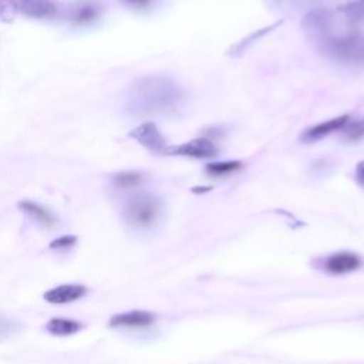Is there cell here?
I'll list each match as a JSON object with an SVG mask.
<instances>
[{
  "label": "cell",
  "instance_id": "obj_10",
  "mask_svg": "<svg viewBox=\"0 0 364 364\" xmlns=\"http://www.w3.org/2000/svg\"><path fill=\"white\" fill-rule=\"evenodd\" d=\"M18 209L21 212H24L26 215H28L31 219H34L38 225H41L43 228H47V229H53L55 225H57V219L54 216V213L43 206L41 203L38 202H34V200H28V199H24V200H20L17 203Z\"/></svg>",
  "mask_w": 364,
  "mask_h": 364
},
{
  "label": "cell",
  "instance_id": "obj_21",
  "mask_svg": "<svg viewBox=\"0 0 364 364\" xmlns=\"http://www.w3.org/2000/svg\"><path fill=\"white\" fill-rule=\"evenodd\" d=\"M75 243H77V236L75 235H64V236H60V237L54 239L50 243L48 247L53 249V250H68Z\"/></svg>",
  "mask_w": 364,
  "mask_h": 364
},
{
  "label": "cell",
  "instance_id": "obj_5",
  "mask_svg": "<svg viewBox=\"0 0 364 364\" xmlns=\"http://www.w3.org/2000/svg\"><path fill=\"white\" fill-rule=\"evenodd\" d=\"M128 135H129V138L135 139L139 145L149 149L151 152L165 154L168 149L166 139L164 138V135L161 134L158 127L151 121L142 122L141 125L134 128Z\"/></svg>",
  "mask_w": 364,
  "mask_h": 364
},
{
  "label": "cell",
  "instance_id": "obj_11",
  "mask_svg": "<svg viewBox=\"0 0 364 364\" xmlns=\"http://www.w3.org/2000/svg\"><path fill=\"white\" fill-rule=\"evenodd\" d=\"M18 11L31 18H51L57 7L51 0H16Z\"/></svg>",
  "mask_w": 364,
  "mask_h": 364
},
{
  "label": "cell",
  "instance_id": "obj_8",
  "mask_svg": "<svg viewBox=\"0 0 364 364\" xmlns=\"http://www.w3.org/2000/svg\"><path fill=\"white\" fill-rule=\"evenodd\" d=\"M155 321V316L145 310H131L115 314L109 318V326L115 328H139Z\"/></svg>",
  "mask_w": 364,
  "mask_h": 364
},
{
  "label": "cell",
  "instance_id": "obj_18",
  "mask_svg": "<svg viewBox=\"0 0 364 364\" xmlns=\"http://www.w3.org/2000/svg\"><path fill=\"white\" fill-rule=\"evenodd\" d=\"M112 179H114V182H115L118 186H121V188H132V186H136V185L141 182L142 176H141V173H138V172L124 171V172L115 173V175L112 176Z\"/></svg>",
  "mask_w": 364,
  "mask_h": 364
},
{
  "label": "cell",
  "instance_id": "obj_13",
  "mask_svg": "<svg viewBox=\"0 0 364 364\" xmlns=\"http://www.w3.org/2000/svg\"><path fill=\"white\" fill-rule=\"evenodd\" d=\"M348 115H341V117H336V118H331L326 122H320L314 127H311L310 129H307L303 135V139L304 141H317L334 131H338V129H343V127L348 122Z\"/></svg>",
  "mask_w": 364,
  "mask_h": 364
},
{
  "label": "cell",
  "instance_id": "obj_1",
  "mask_svg": "<svg viewBox=\"0 0 364 364\" xmlns=\"http://www.w3.org/2000/svg\"><path fill=\"white\" fill-rule=\"evenodd\" d=\"M183 98L181 87L164 75L136 80L127 94V109L135 115H164L179 108Z\"/></svg>",
  "mask_w": 364,
  "mask_h": 364
},
{
  "label": "cell",
  "instance_id": "obj_16",
  "mask_svg": "<svg viewBox=\"0 0 364 364\" xmlns=\"http://www.w3.org/2000/svg\"><path fill=\"white\" fill-rule=\"evenodd\" d=\"M21 323L13 317L0 313V341L11 338L21 330Z\"/></svg>",
  "mask_w": 364,
  "mask_h": 364
},
{
  "label": "cell",
  "instance_id": "obj_3",
  "mask_svg": "<svg viewBox=\"0 0 364 364\" xmlns=\"http://www.w3.org/2000/svg\"><path fill=\"white\" fill-rule=\"evenodd\" d=\"M162 202L155 195L141 193L131 198L124 209L125 220L134 228H149L161 216Z\"/></svg>",
  "mask_w": 364,
  "mask_h": 364
},
{
  "label": "cell",
  "instance_id": "obj_15",
  "mask_svg": "<svg viewBox=\"0 0 364 364\" xmlns=\"http://www.w3.org/2000/svg\"><path fill=\"white\" fill-rule=\"evenodd\" d=\"M341 11L347 23L353 26L364 23V0H351L341 7Z\"/></svg>",
  "mask_w": 364,
  "mask_h": 364
},
{
  "label": "cell",
  "instance_id": "obj_22",
  "mask_svg": "<svg viewBox=\"0 0 364 364\" xmlns=\"http://www.w3.org/2000/svg\"><path fill=\"white\" fill-rule=\"evenodd\" d=\"M95 14H97L95 9H94L92 6L87 4V6H84V7H81V9L78 10V13L75 14V21H77V23H87V21H91V20L95 17Z\"/></svg>",
  "mask_w": 364,
  "mask_h": 364
},
{
  "label": "cell",
  "instance_id": "obj_17",
  "mask_svg": "<svg viewBox=\"0 0 364 364\" xmlns=\"http://www.w3.org/2000/svg\"><path fill=\"white\" fill-rule=\"evenodd\" d=\"M242 166L240 161H223V162H212L206 166V171L210 175L215 176H223L228 173L235 172L236 169H239Z\"/></svg>",
  "mask_w": 364,
  "mask_h": 364
},
{
  "label": "cell",
  "instance_id": "obj_19",
  "mask_svg": "<svg viewBox=\"0 0 364 364\" xmlns=\"http://www.w3.org/2000/svg\"><path fill=\"white\" fill-rule=\"evenodd\" d=\"M347 128H344V138L347 141H351V142H355V141H360L364 138V119H360V121H355V122H347L346 124Z\"/></svg>",
  "mask_w": 364,
  "mask_h": 364
},
{
  "label": "cell",
  "instance_id": "obj_20",
  "mask_svg": "<svg viewBox=\"0 0 364 364\" xmlns=\"http://www.w3.org/2000/svg\"><path fill=\"white\" fill-rule=\"evenodd\" d=\"M18 13L16 0H0V20L10 23Z\"/></svg>",
  "mask_w": 364,
  "mask_h": 364
},
{
  "label": "cell",
  "instance_id": "obj_7",
  "mask_svg": "<svg viewBox=\"0 0 364 364\" xmlns=\"http://www.w3.org/2000/svg\"><path fill=\"white\" fill-rule=\"evenodd\" d=\"M87 293V287L80 283H67L55 286L44 293L46 301L51 304H65L81 299Z\"/></svg>",
  "mask_w": 364,
  "mask_h": 364
},
{
  "label": "cell",
  "instance_id": "obj_9",
  "mask_svg": "<svg viewBox=\"0 0 364 364\" xmlns=\"http://www.w3.org/2000/svg\"><path fill=\"white\" fill-rule=\"evenodd\" d=\"M363 259L351 252H340L327 257L324 267L331 274H344L360 269Z\"/></svg>",
  "mask_w": 364,
  "mask_h": 364
},
{
  "label": "cell",
  "instance_id": "obj_23",
  "mask_svg": "<svg viewBox=\"0 0 364 364\" xmlns=\"http://www.w3.org/2000/svg\"><path fill=\"white\" fill-rule=\"evenodd\" d=\"M355 176H357V181L364 185V161L360 162L355 168Z\"/></svg>",
  "mask_w": 364,
  "mask_h": 364
},
{
  "label": "cell",
  "instance_id": "obj_6",
  "mask_svg": "<svg viewBox=\"0 0 364 364\" xmlns=\"http://www.w3.org/2000/svg\"><path fill=\"white\" fill-rule=\"evenodd\" d=\"M165 154L196 158V159H205V158L215 156L218 154V149H216V146L212 141H209L206 138H195V139L188 141L185 144H181L178 146L168 148Z\"/></svg>",
  "mask_w": 364,
  "mask_h": 364
},
{
  "label": "cell",
  "instance_id": "obj_12",
  "mask_svg": "<svg viewBox=\"0 0 364 364\" xmlns=\"http://www.w3.org/2000/svg\"><path fill=\"white\" fill-rule=\"evenodd\" d=\"M269 7L277 11L286 13H296L304 10L306 13L314 9L326 7V4L336 1V0H263Z\"/></svg>",
  "mask_w": 364,
  "mask_h": 364
},
{
  "label": "cell",
  "instance_id": "obj_14",
  "mask_svg": "<svg viewBox=\"0 0 364 364\" xmlns=\"http://www.w3.org/2000/svg\"><path fill=\"white\" fill-rule=\"evenodd\" d=\"M82 328V324L78 323L77 320L73 318H65V317H54L46 324V330L53 334V336H71L78 333Z\"/></svg>",
  "mask_w": 364,
  "mask_h": 364
},
{
  "label": "cell",
  "instance_id": "obj_2",
  "mask_svg": "<svg viewBox=\"0 0 364 364\" xmlns=\"http://www.w3.org/2000/svg\"><path fill=\"white\" fill-rule=\"evenodd\" d=\"M321 50L334 61L357 65L364 63V36L360 33H347L334 36L324 44Z\"/></svg>",
  "mask_w": 364,
  "mask_h": 364
},
{
  "label": "cell",
  "instance_id": "obj_24",
  "mask_svg": "<svg viewBox=\"0 0 364 364\" xmlns=\"http://www.w3.org/2000/svg\"><path fill=\"white\" fill-rule=\"evenodd\" d=\"M135 1H144V0H135Z\"/></svg>",
  "mask_w": 364,
  "mask_h": 364
},
{
  "label": "cell",
  "instance_id": "obj_4",
  "mask_svg": "<svg viewBox=\"0 0 364 364\" xmlns=\"http://www.w3.org/2000/svg\"><path fill=\"white\" fill-rule=\"evenodd\" d=\"M301 26L304 33L320 44H324L331 37H334V14L328 7H320L307 11L303 16Z\"/></svg>",
  "mask_w": 364,
  "mask_h": 364
}]
</instances>
